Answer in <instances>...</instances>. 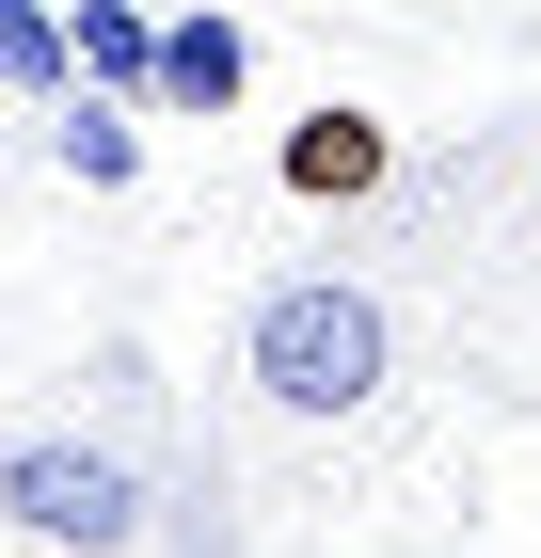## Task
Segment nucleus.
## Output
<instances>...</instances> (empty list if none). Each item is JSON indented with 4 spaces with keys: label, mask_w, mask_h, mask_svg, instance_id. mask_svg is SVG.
<instances>
[{
    "label": "nucleus",
    "mask_w": 541,
    "mask_h": 558,
    "mask_svg": "<svg viewBox=\"0 0 541 558\" xmlns=\"http://www.w3.org/2000/svg\"><path fill=\"white\" fill-rule=\"evenodd\" d=\"M526 208H541V192H526Z\"/></svg>",
    "instance_id": "8"
},
{
    "label": "nucleus",
    "mask_w": 541,
    "mask_h": 558,
    "mask_svg": "<svg viewBox=\"0 0 541 558\" xmlns=\"http://www.w3.org/2000/svg\"><path fill=\"white\" fill-rule=\"evenodd\" d=\"M255 96V33L239 16H160V96L144 112H239Z\"/></svg>",
    "instance_id": "5"
},
{
    "label": "nucleus",
    "mask_w": 541,
    "mask_h": 558,
    "mask_svg": "<svg viewBox=\"0 0 541 558\" xmlns=\"http://www.w3.org/2000/svg\"><path fill=\"white\" fill-rule=\"evenodd\" d=\"M0 96H48V112H64V16H48V0H0Z\"/></svg>",
    "instance_id": "7"
},
{
    "label": "nucleus",
    "mask_w": 541,
    "mask_h": 558,
    "mask_svg": "<svg viewBox=\"0 0 541 558\" xmlns=\"http://www.w3.org/2000/svg\"><path fill=\"white\" fill-rule=\"evenodd\" d=\"M287 208H367L382 175H398V129H382V112H351V96H319V112H303L287 129Z\"/></svg>",
    "instance_id": "3"
},
{
    "label": "nucleus",
    "mask_w": 541,
    "mask_h": 558,
    "mask_svg": "<svg viewBox=\"0 0 541 558\" xmlns=\"http://www.w3.org/2000/svg\"><path fill=\"white\" fill-rule=\"evenodd\" d=\"M0 526L48 558H127L160 526V478L127 430H0Z\"/></svg>",
    "instance_id": "2"
},
{
    "label": "nucleus",
    "mask_w": 541,
    "mask_h": 558,
    "mask_svg": "<svg viewBox=\"0 0 541 558\" xmlns=\"http://www.w3.org/2000/svg\"><path fill=\"white\" fill-rule=\"evenodd\" d=\"M48 160L81 175V192H127V175H144V112H96V96H64V112H48Z\"/></svg>",
    "instance_id": "6"
},
{
    "label": "nucleus",
    "mask_w": 541,
    "mask_h": 558,
    "mask_svg": "<svg viewBox=\"0 0 541 558\" xmlns=\"http://www.w3.org/2000/svg\"><path fill=\"white\" fill-rule=\"evenodd\" d=\"M64 81H81L96 112H144V96H160V16H144V0H81V16H64Z\"/></svg>",
    "instance_id": "4"
},
{
    "label": "nucleus",
    "mask_w": 541,
    "mask_h": 558,
    "mask_svg": "<svg viewBox=\"0 0 541 558\" xmlns=\"http://www.w3.org/2000/svg\"><path fill=\"white\" fill-rule=\"evenodd\" d=\"M223 384H239L255 430H287V447H367L415 384V336H398V288L351 256H303L239 303V336H223Z\"/></svg>",
    "instance_id": "1"
}]
</instances>
